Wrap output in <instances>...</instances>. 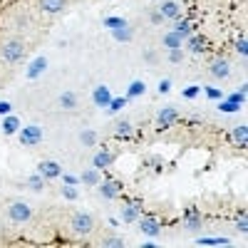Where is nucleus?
Segmentation results:
<instances>
[{
  "mask_svg": "<svg viewBox=\"0 0 248 248\" xmlns=\"http://www.w3.org/2000/svg\"><path fill=\"white\" fill-rule=\"evenodd\" d=\"M28 47H25V40L23 37H5L3 43H0V62H5V65H15V62H20L25 57Z\"/></svg>",
  "mask_w": 248,
  "mask_h": 248,
  "instance_id": "f257e3e1",
  "label": "nucleus"
},
{
  "mask_svg": "<svg viewBox=\"0 0 248 248\" xmlns=\"http://www.w3.org/2000/svg\"><path fill=\"white\" fill-rule=\"evenodd\" d=\"M5 216H8L10 223H28L32 218V209H30L25 201H10Z\"/></svg>",
  "mask_w": 248,
  "mask_h": 248,
  "instance_id": "f03ea898",
  "label": "nucleus"
},
{
  "mask_svg": "<svg viewBox=\"0 0 248 248\" xmlns=\"http://www.w3.org/2000/svg\"><path fill=\"white\" fill-rule=\"evenodd\" d=\"M70 226H72L75 233L87 236V233H92V229H94V218H92L87 211H77V214L70 216Z\"/></svg>",
  "mask_w": 248,
  "mask_h": 248,
  "instance_id": "7ed1b4c3",
  "label": "nucleus"
},
{
  "mask_svg": "<svg viewBox=\"0 0 248 248\" xmlns=\"http://www.w3.org/2000/svg\"><path fill=\"white\" fill-rule=\"evenodd\" d=\"M40 141H43V129H40L37 124H30V127H25L20 132V144H23V147H35Z\"/></svg>",
  "mask_w": 248,
  "mask_h": 248,
  "instance_id": "20e7f679",
  "label": "nucleus"
},
{
  "mask_svg": "<svg viewBox=\"0 0 248 248\" xmlns=\"http://www.w3.org/2000/svg\"><path fill=\"white\" fill-rule=\"evenodd\" d=\"M67 8V0H37V10L45 15H57Z\"/></svg>",
  "mask_w": 248,
  "mask_h": 248,
  "instance_id": "39448f33",
  "label": "nucleus"
},
{
  "mask_svg": "<svg viewBox=\"0 0 248 248\" xmlns=\"http://www.w3.org/2000/svg\"><path fill=\"white\" fill-rule=\"evenodd\" d=\"M37 171H40V176H45V179H57L60 176V164L50 161V159H43L37 164Z\"/></svg>",
  "mask_w": 248,
  "mask_h": 248,
  "instance_id": "423d86ee",
  "label": "nucleus"
},
{
  "mask_svg": "<svg viewBox=\"0 0 248 248\" xmlns=\"http://www.w3.org/2000/svg\"><path fill=\"white\" fill-rule=\"evenodd\" d=\"M79 105V94L77 92H62L57 97V107L60 109H75Z\"/></svg>",
  "mask_w": 248,
  "mask_h": 248,
  "instance_id": "0eeeda50",
  "label": "nucleus"
},
{
  "mask_svg": "<svg viewBox=\"0 0 248 248\" xmlns=\"http://www.w3.org/2000/svg\"><path fill=\"white\" fill-rule=\"evenodd\" d=\"M139 231L147 233V236H159V233H161V226H159L154 218H144V221L139 223Z\"/></svg>",
  "mask_w": 248,
  "mask_h": 248,
  "instance_id": "6e6552de",
  "label": "nucleus"
},
{
  "mask_svg": "<svg viewBox=\"0 0 248 248\" xmlns=\"http://www.w3.org/2000/svg\"><path fill=\"white\" fill-rule=\"evenodd\" d=\"M229 62H226V60H216L214 62V65H211V75L216 77V79H226V77H229Z\"/></svg>",
  "mask_w": 248,
  "mask_h": 248,
  "instance_id": "1a4fd4ad",
  "label": "nucleus"
},
{
  "mask_svg": "<svg viewBox=\"0 0 248 248\" xmlns=\"http://www.w3.org/2000/svg\"><path fill=\"white\" fill-rule=\"evenodd\" d=\"M176 117H179V114H176L174 107H164V109L156 112V122H159V124H169V122H174Z\"/></svg>",
  "mask_w": 248,
  "mask_h": 248,
  "instance_id": "9d476101",
  "label": "nucleus"
},
{
  "mask_svg": "<svg viewBox=\"0 0 248 248\" xmlns=\"http://www.w3.org/2000/svg\"><path fill=\"white\" fill-rule=\"evenodd\" d=\"M79 144H82V147H94V144H97V132H92V129L79 132Z\"/></svg>",
  "mask_w": 248,
  "mask_h": 248,
  "instance_id": "9b49d317",
  "label": "nucleus"
},
{
  "mask_svg": "<svg viewBox=\"0 0 248 248\" xmlns=\"http://www.w3.org/2000/svg\"><path fill=\"white\" fill-rule=\"evenodd\" d=\"M159 13H161L164 17H179V5L169 0V3H164V5L159 8Z\"/></svg>",
  "mask_w": 248,
  "mask_h": 248,
  "instance_id": "f8f14e48",
  "label": "nucleus"
},
{
  "mask_svg": "<svg viewBox=\"0 0 248 248\" xmlns=\"http://www.w3.org/2000/svg\"><path fill=\"white\" fill-rule=\"evenodd\" d=\"M112 161H114V154L102 152V154H97V156H94V167H97V169H102V167H109Z\"/></svg>",
  "mask_w": 248,
  "mask_h": 248,
  "instance_id": "ddd939ff",
  "label": "nucleus"
},
{
  "mask_svg": "<svg viewBox=\"0 0 248 248\" xmlns=\"http://www.w3.org/2000/svg\"><path fill=\"white\" fill-rule=\"evenodd\" d=\"M102 246H107V248H122V246H124V238H119V236H109V238L102 241Z\"/></svg>",
  "mask_w": 248,
  "mask_h": 248,
  "instance_id": "4468645a",
  "label": "nucleus"
},
{
  "mask_svg": "<svg viewBox=\"0 0 248 248\" xmlns=\"http://www.w3.org/2000/svg\"><path fill=\"white\" fill-rule=\"evenodd\" d=\"M164 43H167L169 47H179L181 45V35L179 32H169L167 37H164Z\"/></svg>",
  "mask_w": 248,
  "mask_h": 248,
  "instance_id": "2eb2a0df",
  "label": "nucleus"
},
{
  "mask_svg": "<svg viewBox=\"0 0 248 248\" xmlns=\"http://www.w3.org/2000/svg\"><path fill=\"white\" fill-rule=\"evenodd\" d=\"M82 181H85L87 186H94L99 181V174L97 171H85V174H82Z\"/></svg>",
  "mask_w": 248,
  "mask_h": 248,
  "instance_id": "dca6fc26",
  "label": "nucleus"
},
{
  "mask_svg": "<svg viewBox=\"0 0 248 248\" xmlns=\"http://www.w3.org/2000/svg\"><path fill=\"white\" fill-rule=\"evenodd\" d=\"M3 129H5V134H13V132L17 129V119H15V117H8V119H5V127H3Z\"/></svg>",
  "mask_w": 248,
  "mask_h": 248,
  "instance_id": "f3484780",
  "label": "nucleus"
},
{
  "mask_svg": "<svg viewBox=\"0 0 248 248\" xmlns=\"http://www.w3.org/2000/svg\"><path fill=\"white\" fill-rule=\"evenodd\" d=\"M30 189H32V191H43L45 184L40 181V176H30Z\"/></svg>",
  "mask_w": 248,
  "mask_h": 248,
  "instance_id": "a211bd4d",
  "label": "nucleus"
},
{
  "mask_svg": "<svg viewBox=\"0 0 248 248\" xmlns=\"http://www.w3.org/2000/svg\"><path fill=\"white\" fill-rule=\"evenodd\" d=\"M246 137H248V129H246V127L233 129V139H236V141H241V144H243V141H246Z\"/></svg>",
  "mask_w": 248,
  "mask_h": 248,
  "instance_id": "6ab92c4d",
  "label": "nucleus"
},
{
  "mask_svg": "<svg viewBox=\"0 0 248 248\" xmlns=\"http://www.w3.org/2000/svg\"><path fill=\"white\" fill-rule=\"evenodd\" d=\"M122 216H124V221H129V223H132V221H137L139 211H137V209H124V214H122Z\"/></svg>",
  "mask_w": 248,
  "mask_h": 248,
  "instance_id": "aec40b11",
  "label": "nucleus"
},
{
  "mask_svg": "<svg viewBox=\"0 0 248 248\" xmlns=\"http://www.w3.org/2000/svg\"><path fill=\"white\" fill-rule=\"evenodd\" d=\"M149 20H152L154 25H161V23H164V20H167V17H164V15H161L159 10H154V13H149Z\"/></svg>",
  "mask_w": 248,
  "mask_h": 248,
  "instance_id": "412c9836",
  "label": "nucleus"
},
{
  "mask_svg": "<svg viewBox=\"0 0 248 248\" xmlns=\"http://www.w3.org/2000/svg\"><path fill=\"white\" fill-rule=\"evenodd\" d=\"M102 194H105L107 199H114V189H112V186H102Z\"/></svg>",
  "mask_w": 248,
  "mask_h": 248,
  "instance_id": "4be33fe9",
  "label": "nucleus"
},
{
  "mask_svg": "<svg viewBox=\"0 0 248 248\" xmlns=\"http://www.w3.org/2000/svg\"><path fill=\"white\" fill-rule=\"evenodd\" d=\"M169 62H174V65H176V62H181V52H179V50H174V52H171V57H169Z\"/></svg>",
  "mask_w": 248,
  "mask_h": 248,
  "instance_id": "5701e85b",
  "label": "nucleus"
},
{
  "mask_svg": "<svg viewBox=\"0 0 248 248\" xmlns=\"http://www.w3.org/2000/svg\"><path fill=\"white\" fill-rule=\"evenodd\" d=\"M236 50H238L241 55H246V50H248V47H246V40H241V43H236Z\"/></svg>",
  "mask_w": 248,
  "mask_h": 248,
  "instance_id": "b1692460",
  "label": "nucleus"
},
{
  "mask_svg": "<svg viewBox=\"0 0 248 248\" xmlns=\"http://www.w3.org/2000/svg\"><path fill=\"white\" fill-rule=\"evenodd\" d=\"M236 229H238L241 233H246V229H248V223H246V221H238V223H236Z\"/></svg>",
  "mask_w": 248,
  "mask_h": 248,
  "instance_id": "393cba45",
  "label": "nucleus"
},
{
  "mask_svg": "<svg viewBox=\"0 0 248 248\" xmlns=\"http://www.w3.org/2000/svg\"><path fill=\"white\" fill-rule=\"evenodd\" d=\"M65 196H67V199H75V196H77V194H75V191H72V189H65Z\"/></svg>",
  "mask_w": 248,
  "mask_h": 248,
  "instance_id": "a878e982",
  "label": "nucleus"
}]
</instances>
